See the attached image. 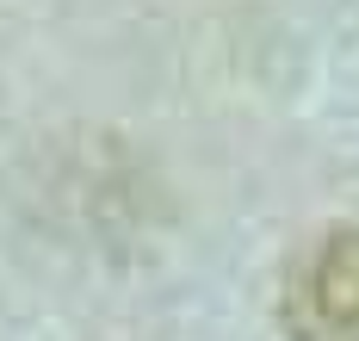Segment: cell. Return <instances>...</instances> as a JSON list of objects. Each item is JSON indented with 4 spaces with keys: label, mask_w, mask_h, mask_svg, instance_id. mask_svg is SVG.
Listing matches in <instances>:
<instances>
[{
    "label": "cell",
    "mask_w": 359,
    "mask_h": 341,
    "mask_svg": "<svg viewBox=\"0 0 359 341\" xmlns=\"http://www.w3.org/2000/svg\"><path fill=\"white\" fill-rule=\"evenodd\" d=\"M297 329L304 341H359V236H328L297 273Z\"/></svg>",
    "instance_id": "obj_1"
}]
</instances>
